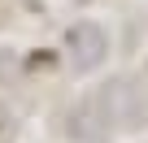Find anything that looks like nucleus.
Masks as SVG:
<instances>
[{
    "label": "nucleus",
    "mask_w": 148,
    "mask_h": 143,
    "mask_svg": "<svg viewBox=\"0 0 148 143\" xmlns=\"http://www.w3.org/2000/svg\"><path fill=\"white\" fill-rule=\"evenodd\" d=\"M65 48H70V65L74 69H92V65H100V56H105V30L100 26H92V22H79L70 35H65Z\"/></svg>",
    "instance_id": "1"
}]
</instances>
